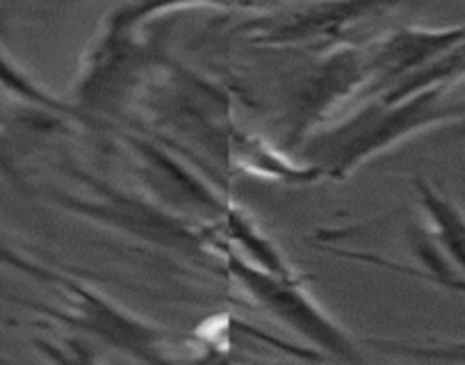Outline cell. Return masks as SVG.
I'll use <instances>...</instances> for the list:
<instances>
[{"mask_svg": "<svg viewBox=\"0 0 465 365\" xmlns=\"http://www.w3.org/2000/svg\"><path fill=\"white\" fill-rule=\"evenodd\" d=\"M74 176H78L89 188L87 197L69 192H48V197H53V202L64 211L87 217L116 233L153 244L164 252L181 253L192 261L203 262L210 256L219 258L222 244L210 242L208 235L192 229L185 217H178V212L169 211L167 206H160V202H144L135 194L122 192L92 173L75 172Z\"/></svg>", "mask_w": 465, "mask_h": 365, "instance_id": "6da1fadb", "label": "cell"}, {"mask_svg": "<svg viewBox=\"0 0 465 365\" xmlns=\"http://www.w3.org/2000/svg\"><path fill=\"white\" fill-rule=\"evenodd\" d=\"M219 258H222L223 267L240 286L247 291V295L270 311L274 318L288 324L292 331L306 338L320 350H326L331 356L342 360H361V351L351 342V338L311 300L308 292L302 291L299 279H283L270 274V271L261 270V267L252 265L244 261L231 244L223 242L219 247Z\"/></svg>", "mask_w": 465, "mask_h": 365, "instance_id": "7a4b0ae2", "label": "cell"}, {"mask_svg": "<svg viewBox=\"0 0 465 365\" xmlns=\"http://www.w3.org/2000/svg\"><path fill=\"white\" fill-rule=\"evenodd\" d=\"M57 288L69 292V297L74 300L69 309H53V306L33 304V301L24 300H16V304L39 311V313L48 315L51 320L69 329H78V331L105 342L112 350L126 351L128 356L137 360L155 363V360L167 359L164 356L169 338L167 331L135 318L126 309H122L107 297L98 295L96 291H92L74 277H64Z\"/></svg>", "mask_w": 465, "mask_h": 365, "instance_id": "3957f363", "label": "cell"}, {"mask_svg": "<svg viewBox=\"0 0 465 365\" xmlns=\"http://www.w3.org/2000/svg\"><path fill=\"white\" fill-rule=\"evenodd\" d=\"M442 92H445V87L422 89L418 94L391 104L395 108L381 122L372 123L368 131L361 133L344 149L338 151V155L331 163V173L335 178L347 176L356 164L368 160L370 155L395 144L401 137L411 135V133L420 131V128L436 126V123L442 122H459L465 114V101L442 104Z\"/></svg>", "mask_w": 465, "mask_h": 365, "instance_id": "277c9868", "label": "cell"}, {"mask_svg": "<svg viewBox=\"0 0 465 365\" xmlns=\"http://www.w3.org/2000/svg\"><path fill=\"white\" fill-rule=\"evenodd\" d=\"M131 144L144 167V178L155 190L163 206L192 212L194 217H210V220L219 217L222 220L223 212L228 211V203L217 197V192L208 182L196 178V173H192L185 164H181L155 144L140 140H133Z\"/></svg>", "mask_w": 465, "mask_h": 365, "instance_id": "5b68a950", "label": "cell"}, {"mask_svg": "<svg viewBox=\"0 0 465 365\" xmlns=\"http://www.w3.org/2000/svg\"><path fill=\"white\" fill-rule=\"evenodd\" d=\"M463 39L465 24L442 30H404L388 42L381 62L388 66V74L409 75L450 53Z\"/></svg>", "mask_w": 465, "mask_h": 365, "instance_id": "8992f818", "label": "cell"}, {"mask_svg": "<svg viewBox=\"0 0 465 365\" xmlns=\"http://www.w3.org/2000/svg\"><path fill=\"white\" fill-rule=\"evenodd\" d=\"M420 206L431 222L438 249L465 279V212L424 178H415Z\"/></svg>", "mask_w": 465, "mask_h": 365, "instance_id": "52a82bcc", "label": "cell"}, {"mask_svg": "<svg viewBox=\"0 0 465 365\" xmlns=\"http://www.w3.org/2000/svg\"><path fill=\"white\" fill-rule=\"evenodd\" d=\"M223 229H226V235L231 238V244H238L235 252L240 256H249V262L261 270L270 271V274H276V277L283 279H299L292 270H290L288 261H285L283 253L276 249V244L249 220L247 215H242L240 211H235L232 206H228V211L223 212L222 217ZM247 261V258H244Z\"/></svg>", "mask_w": 465, "mask_h": 365, "instance_id": "ba28073f", "label": "cell"}, {"mask_svg": "<svg viewBox=\"0 0 465 365\" xmlns=\"http://www.w3.org/2000/svg\"><path fill=\"white\" fill-rule=\"evenodd\" d=\"M413 252H415V256L420 258V262L424 265V270H411V267L395 265V262H388V261H383V258L370 256V253H354V252H340V253H342V256H349V258H359V261L372 262V265H379V267H388V270L406 271V274H411V277H418V279H422V281H429V283H433V286L445 288V291L465 297V279L460 277L454 267H451V262L447 261L445 253H442L436 244L429 242L424 235L415 233L413 235Z\"/></svg>", "mask_w": 465, "mask_h": 365, "instance_id": "9c48e42d", "label": "cell"}, {"mask_svg": "<svg viewBox=\"0 0 465 365\" xmlns=\"http://www.w3.org/2000/svg\"><path fill=\"white\" fill-rule=\"evenodd\" d=\"M368 345L379 347L391 354L406 356V359L418 360H451V363H465V340H451V342H409L401 340H368Z\"/></svg>", "mask_w": 465, "mask_h": 365, "instance_id": "30bf717a", "label": "cell"}, {"mask_svg": "<svg viewBox=\"0 0 465 365\" xmlns=\"http://www.w3.org/2000/svg\"><path fill=\"white\" fill-rule=\"evenodd\" d=\"M0 267L5 270L19 271V274H25V277L35 279L39 283H46V286H60L64 274H57L55 270H51L44 262L35 261L33 256H28L25 252H21L19 247L5 240L0 235Z\"/></svg>", "mask_w": 465, "mask_h": 365, "instance_id": "8fae6325", "label": "cell"}, {"mask_svg": "<svg viewBox=\"0 0 465 365\" xmlns=\"http://www.w3.org/2000/svg\"><path fill=\"white\" fill-rule=\"evenodd\" d=\"M450 137L451 140H465V114L459 119V122H454V126H451L450 131Z\"/></svg>", "mask_w": 465, "mask_h": 365, "instance_id": "7c38bea8", "label": "cell"}]
</instances>
